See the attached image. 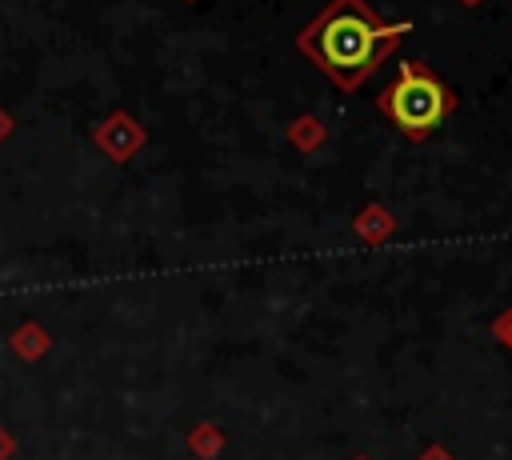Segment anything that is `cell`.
Returning <instances> with one entry per match:
<instances>
[{
  "label": "cell",
  "instance_id": "1",
  "mask_svg": "<svg viewBox=\"0 0 512 460\" xmlns=\"http://www.w3.org/2000/svg\"><path fill=\"white\" fill-rule=\"evenodd\" d=\"M412 24H384L364 0H332L300 36V52H308L340 88L360 84L364 72H372L392 48L396 40L408 32Z\"/></svg>",
  "mask_w": 512,
  "mask_h": 460
},
{
  "label": "cell",
  "instance_id": "2",
  "mask_svg": "<svg viewBox=\"0 0 512 460\" xmlns=\"http://www.w3.org/2000/svg\"><path fill=\"white\" fill-rule=\"evenodd\" d=\"M380 112L412 140L428 136L448 112H452V96L444 92V84L420 68V64H400V76L380 92Z\"/></svg>",
  "mask_w": 512,
  "mask_h": 460
}]
</instances>
